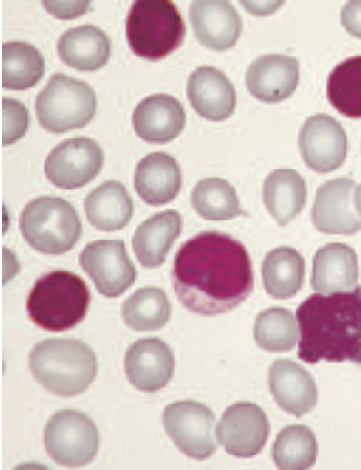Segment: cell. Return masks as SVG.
<instances>
[{
    "label": "cell",
    "mask_w": 361,
    "mask_h": 470,
    "mask_svg": "<svg viewBox=\"0 0 361 470\" xmlns=\"http://www.w3.org/2000/svg\"><path fill=\"white\" fill-rule=\"evenodd\" d=\"M347 138L341 124L320 113L308 118L299 133V149L306 166L319 173L339 168L347 155Z\"/></svg>",
    "instance_id": "13"
},
{
    "label": "cell",
    "mask_w": 361,
    "mask_h": 470,
    "mask_svg": "<svg viewBox=\"0 0 361 470\" xmlns=\"http://www.w3.org/2000/svg\"><path fill=\"white\" fill-rule=\"evenodd\" d=\"M162 421L169 437L188 457L205 460L216 452V417L206 405L192 400L172 403L165 408Z\"/></svg>",
    "instance_id": "9"
},
{
    "label": "cell",
    "mask_w": 361,
    "mask_h": 470,
    "mask_svg": "<svg viewBox=\"0 0 361 470\" xmlns=\"http://www.w3.org/2000/svg\"><path fill=\"white\" fill-rule=\"evenodd\" d=\"M134 185L138 196L151 206L171 202L178 195L182 174L177 160L165 152L144 157L135 171Z\"/></svg>",
    "instance_id": "21"
},
{
    "label": "cell",
    "mask_w": 361,
    "mask_h": 470,
    "mask_svg": "<svg viewBox=\"0 0 361 470\" xmlns=\"http://www.w3.org/2000/svg\"><path fill=\"white\" fill-rule=\"evenodd\" d=\"M35 381L50 393L70 397L85 392L97 373L93 350L74 338L45 339L37 342L28 358Z\"/></svg>",
    "instance_id": "3"
},
{
    "label": "cell",
    "mask_w": 361,
    "mask_h": 470,
    "mask_svg": "<svg viewBox=\"0 0 361 470\" xmlns=\"http://www.w3.org/2000/svg\"><path fill=\"white\" fill-rule=\"evenodd\" d=\"M124 367L129 382L145 393L168 384L175 370V357L166 342L157 337L139 339L127 350Z\"/></svg>",
    "instance_id": "15"
},
{
    "label": "cell",
    "mask_w": 361,
    "mask_h": 470,
    "mask_svg": "<svg viewBox=\"0 0 361 470\" xmlns=\"http://www.w3.org/2000/svg\"><path fill=\"white\" fill-rule=\"evenodd\" d=\"M121 315L125 325L135 331H156L168 322L171 304L162 289L147 286L123 302Z\"/></svg>",
    "instance_id": "29"
},
{
    "label": "cell",
    "mask_w": 361,
    "mask_h": 470,
    "mask_svg": "<svg viewBox=\"0 0 361 470\" xmlns=\"http://www.w3.org/2000/svg\"><path fill=\"white\" fill-rule=\"evenodd\" d=\"M268 383L276 403L286 412L300 417L316 404L318 392L307 370L288 359H278L270 366Z\"/></svg>",
    "instance_id": "19"
},
{
    "label": "cell",
    "mask_w": 361,
    "mask_h": 470,
    "mask_svg": "<svg viewBox=\"0 0 361 470\" xmlns=\"http://www.w3.org/2000/svg\"><path fill=\"white\" fill-rule=\"evenodd\" d=\"M354 180L339 178L322 184L316 193L311 218L317 230L326 234L353 235L361 230L352 193Z\"/></svg>",
    "instance_id": "14"
},
{
    "label": "cell",
    "mask_w": 361,
    "mask_h": 470,
    "mask_svg": "<svg viewBox=\"0 0 361 470\" xmlns=\"http://www.w3.org/2000/svg\"><path fill=\"white\" fill-rule=\"evenodd\" d=\"M45 448L58 465L81 467L89 464L99 447L95 423L76 410H60L48 420L44 431Z\"/></svg>",
    "instance_id": "8"
},
{
    "label": "cell",
    "mask_w": 361,
    "mask_h": 470,
    "mask_svg": "<svg viewBox=\"0 0 361 470\" xmlns=\"http://www.w3.org/2000/svg\"><path fill=\"white\" fill-rule=\"evenodd\" d=\"M79 264L99 293L108 298L120 296L136 280V270L120 240L88 243L79 255Z\"/></svg>",
    "instance_id": "10"
},
{
    "label": "cell",
    "mask_w": 361,
    "mask_h": 470,
    "mask_svg": "<svg viewBox=\"0 0 361 470\" xmlns=\"http://www.w3.org/2000/svg\"><path fill=\"white\" fill-rule=\"evenodd\" d=\"M96 110V96L85 82L53 74L35 98L39 124L46 131L63 133L87 125Z\"/></svg>",
    "instance_id": "7"
},
{
    "label": "cell",
    "mask_w": 361,
    "mask_h": 470,
    "mask_svg": "<svg viewBox=\"0 0 361 470\" xmlns=\"http://www.w3.org/2000/svg\"><path fill=\"white\" fill-rule=\"evenodd\" d=\"M186 124V113L181 103L174 97L157 93L146 97L135 107L132 125L143 140L165 144L175 139Z\"/></svg>",
    "instance_id": "18"
},
{
    "label": "cell",
    "mask_w": 361,
    "mask_h": 470,
    "mask_svg": "<svg viewBox=\"0 0 361 470\" xmlns=\"http://www.w3.org/2000/svg\"><path fill=\"white\" fill-rule=\"evenodd\" d=\"M171 278L182 305L201 316L230 312L254 289L246 247L217 231L200 232L183 243L175 256Z\"/></svg>",
    "instance_id": "1"
},
{
    "label": "cell",
    "mask_w": 361,
    "mask_h": 470,
    "mask_svg": "<svg viewBox=\"0 0 361 470\" xmlns=\"http://www.w3.org/2000/svg\"><path fill=\"white\" fill-rule=\"evenodd\" d=\"M298 82V61L281 54H268L256 58L250 64L246 75L250 94L266 103L286 99L296 90Z\"/></svg>",
    "instance_id": "16"
},
{
    "label": "cell",
    "mask_w": 361,
    "mask_h": 470,
    "mask_svg": "<svg viewBox=\"0 0 361 470\" xmlns=\"http://www.w3.org/2000/svg\"><path fill=\"white\" fill-rule=\"evenodd\" d=\"M358 271L357 255L350 246L329 243L314 255L310 283L319 293L345 291L356 286Z\"/></svg>",
    "instance_id": "22"
},
{
    "label": "cell",
    "mask_w": 361,
    "mask_h": 470,
    "mask_svg": "<svg viewBox=\"0 0 361 470\" xmlns=\"http://www.w3.org/2000/svg\"><path fill=\"white\" fill-rule=\"evenodd\" d=\"M269 433V421L258 405L237 402L223 413L216 434L229 455L249 458L263 449Z\"/></svg>",
    "instance_id": "12"
},
{
    "label": "cell",
    "mask_w": 361,
    "mask_h": 470,
    "mask_svg": "<svg viewBox=\"0 0 361 470\" xmlns=\"http://www.w3.org/2000/svg\"><path fill=\"white\" fill-rule=\"evenodd\" d=\"M305 261L295 249L281 246L271 250L262 263V278L266 292L276 299H288L302 288Z\"/></svg>",
    "instance_id": "27"
},
{
    "label": "cell",
    "mask_w": 361,
    "mask_h": 470,
    "mask_svg": "<svg viewBox=\"0 0 361 470\" xmlns=\"http://www.w3.org/2000/svg\"><path fill=\"white\" fill-rule=\"evenodd\" d=\"M191 204L196 212L207 220H227L246 215L233 186L221 178L199 180L192 189Z\"/></svg>",
    "instance_id": "30"
},
{
    "label": "cell",
    "mask_w": 361,
    "mask_h": 470,
    "mask_svg": "<svg viewBox=\"0 0 361 470\" xmlns=\"http://www.w3.org/2000/svg\"><path fill=\"white\" fill-rule=\"evenodd\" d=\"M1 59L2 87L5 89L26 90L36 85L45 74V58L29 43H3Z\"/></svg>",
    "instance_id": "28"
},
{
    "label": "cell",
    "mask_w": 361,
    "mask_h": 470,
    "mask_svg": "<svg viewBox=\"0 0 361 470\" xmlns=\"http://www.w3.org/2000/svg\"><path fill=\"white\" fill-rule=\"evenodd\" d=\"M44 7L58 19H74L85 14L90 1H43Z\"/></svg>",
    "instance_id": "35"
},
{
    "label": "cell",
    "mask_w": 361,
    "mask_h": 470,
    "mask_svg": "<svg viewBox=\"0 0 361 470\" xmlns=\"http://www.w3.org/2000/svg\"><path fill=\"white\" fill-rule=\"evenodd\" d=\"M341 23L351 36L361 39V1H350L343 6Z\"/></svg>",
    "instance_id": "36"
},
{
    "label": "cell",
    "mask_w": 361,
    "mask_h": 470,
    "mask_svg": "<svg viewBox=\"0 0 361 470\" xmlns=\"http://www.w3.org/2000/svg\"><path fill=\"white\" fill-rule=\"evenodd\" d=\"M353 201L357 214L361 216V183L356 187L354 192Z\"/></svg>",
    "instance_id": "37"
},
{
    "label": "cell",
    "mask_w": 361,
    "mask_h": 470,
    "mask_svg": "<svg viewBox=\"0 0 361 470\" xmlns=\"http://www.w3.org/2000/svg\"><path fill=\"white\" fill-rule=\"evenodd\" d=\"M29 114L19 100L2 98V144L9 145L20 139L27 131Z\"/></svg>",
    "instance_id": "34"
},
{
    "label": "cell",
    "mask_w": 361,
    "mask_h": 470,
    "mask_svg": "<svg viewBox=\"0 0 361 470\" xmlns=\"http://www.w3.org/2000/svg\"><path fill=\"white\" fill-rule=\"evenodd\" d=\"M189 18L196 38L212 50L231 48L241 35V17L228 1H193Z\"/></svg>",
    "instance_id": "17"
},
{
    "label": "cell",
    "mask_w": 361,
    "mask_h": 470,
    "mask_svg": "<svg viewBox=\"0 0 361 470\" xmlns=\"http://www.w3.org/2000/svg\"><path fill=\"white\" fill-rule=\"evenodd\" d=\"M104 153L93 139L77 137L55 146L45 161V174L55 187L75 189L90 182L99 173Z\"/></svg>",
    "instance_id": "11"
},
{
    "label": "cell",
    "mask_w": 361,
    "mask_h": 470,
    "mask_svg": "<svg viewBox=\"0 0 361 470\" xmlns=\"http://www.w3.org/2000/svg\"><path fill=\"white\" fill-rule=\"evenodd\" d=\"M182 218L175 209L156 213L143 221L132 237L134 252L142 266H161L182 230Z\"/></svg>",
    "instance_id": "23"
},
{
    "label": "cell",
    "mask_w": 361,
    "mask_h": 470,
    "mask_svg": "<svg viewBox=\"0 0 361 470\" xmlns=\"http://www.w3.org/2000/svg\"><path fill=\"white\" fill-rule=\"evenodd\" d=\"M56 49L61 60L70 67L95 71L107 63L111 55V42L99 27L83 25L63 33Z\"/></svg>",
    "instance_id": "24"
},
{
    "label": "cell",
    "mask_w": 361,
    "mask_h": 470,
    "mask_svg": "<svg viewBox=\"0 0 361 470\" xmlns=\"http://www.w3.org/2000/svg\"><path fill=\"white\" fill-rule=\"evenodd\" d=\"M326 95L332 107L349 118H361V56L349 57L329 74Z\"/></svg>",
    "instance_id": "31"
},
{
    "label": "cell",
    "mask_w": 361,
    "mask_h": 470,
    "mask_svg": "<svg viewBox=\"0 0 361 470\" xmlns=\"http://www.w3.org/2000/svg\"><path fill=\"white\" fill-rule=\"evenodd\" d=\"M318 452L316 436L303 424L283 428L272 446V458L279 469H308L316 462Z\"/></svg>",
    "instance_id": "32"
},
{
    "label": "cell",
    "mask_w": 361,
    "mask_h": 470,
    "mask_svg": "<svg viewBox=\"0 0 361 470\" xmlns=\"http://www.w3.org/2000/svg\"><path fill=\"white\" fill-rule=\"evenodd\" d=\"M19 227L23 238L34 250L49 255L69 251L82 232L75 209L62 198L46 195L25 206Z\"/></svg>",
    "instance_id": "6"
},
{
    "label": "cell",
    "mask_w": 361,
    "mask_h": 470,
    "mask_svg": "<svg viewBox=\"0 0 361 470\" xmlns=\"http://www.w3.org/2000/svg\"><path fill=\"white\" fill-rule=\"evenodd\" d=\"M84 209L89 223L102 231L124 228L133 215V201L126 188L116 180H107L86 196Z\"/></svg>",
    "instance_id": "25"
},
{
    "label": "cell",
    "mask_w": 361,
    "mask_h": 470,
    "mask_svg": "<svg viewBox=\"0 0 361 470\" xmlns=\"http://www.w3.org/2000/svg\"><path fill=\"white\" fill-rule=\"evenodd\" d=\"M254 338L260 348L271 352L293 349L298 339L295 316L289 310L280 307L261 312L255 321Z\"/></svg>",
    "instance_id": "33"
},
{
    "label": "cell",
    "mask_w": 361,
    "mask_h": 470,
    "mask_svg": "<svg viewBox=\"0 0 361 470\" xmlns=\"http://www.w3.org/2000/svg\"><path fill=\"white\" fill-rule=\"evenodd\" d=\"M90 301V291L80 276L56 270L36 280L27 297L26 311L38 327L63 332L84 320Z\"/></svg>",
    "instance_id": "4"
},
{
    "label": "cell",
    "mask_w": 361,
    "mask_h": 470,
    "mask_svg": "<svg viewBox=\"0 0 361 470\" xmlns=\"http://www.w3.org/2000/svg\"><path fill=\"white\" fill-rule=\"evenodd\" d=\"M187 97L195 111L211 121L229 118L236 105V94L228 77L220 70L203 66L189 76Z\"/></svg>",
    "instance_id": "20"
},
{
    "label": "cell",
    "mask_w": 361,
    "mask_h": 470,
    "mask_svg": "<svg viewBox=\"0 0 361 470\" xmlns=\"http://www.w3.org/2000/svg\"><path fill=\"white\" fill-rule=\"evenodd\" d=\"M296 315L299 359L309 364L351 362L361 367V285L327 296L312 294Z\"/></svg>",
    "instance_id": "2"
},
{
    "label": "cell",
    "mask_w": 361,
    "mask_h": 470,
    "mask_svg": "<svg viewBox=\"0 0 361 470\" xmlns=\"http://www.w3.org/2000/svg\"><path fill=\"white\" fill-rule=\"evenodd\" d=\"M125 28L130 49L150 61L160 60L176 50L186 33L177 6L168 0L135 1Z\"/></svg>",
    "instance_id": "5"
},
{
    "label": "cell",
    "mask_w": 361,
    "mask_h": 470,
    "mask_svg": "<svg viewBox=\"0 0 361 470\" xmlns=\"http://www.w3.org/2000/svg\"><path fill=\"white\" fill-rule=\"evenodd\" d=\"M307 191L302 176L293 169L273 170L263 185V200L272 217L286 225L302 210Z\"/></svg>",
    "instance_id": "26"
}]
</instances>
